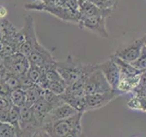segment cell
<instances>
[{"mask_svg": "<svg viewBox=\"0 0 146 137\" xmlns=\"http://www.w3.org/2000/svg\"><path fill=\"white\" fill-rule=\"evenodd\" d=\"M95 68L96 64H85L72 55H68L65 61H57L56 63L57 70L65 80L67 86L83 79Z\"/></svg>", "mask_w": 146, "mask_h": 137, "instance_id": "cell-1", "label": "cell"}, {"mask_svg": "<svg viewBox=\"0 0 146 137\" xmlns=\"http://www.w3.org/2000/svg\"><path fill=\"white\" fill-rule=\"evenodd\" d=\"M83 114L84 113L79 112L70 118L47 123L43 128L47 130L52 137H65L72 129L82 127L81 118Z\"/></svg>", "mask_w": 146, "mask_h": 137, "instance_id": "cell-2", "label": "cell"}, {"mask_svg": "<svg viewBox=\"0 0 146 137\" xmlns=\"http://www.w3.org/2000/svg\"><path fill=\"white\" fill-rule=\"evenodd\" d=\"M83 80L86 95L108 92V91L113 90L111 85L108 83L102 71L98 68L97 64H96V68L94 70L90 71L87 76H85Z\"/></svg>", "mask_w": 146, "mask_h": 137, "instance_id": "cell-3", "label": "cell"}, {"mask_svg": "<svg viewBox=\"0 0 146 137\" xmlns=\"http://www.w3.org/2000/svg\"><path fill=\"white\" fill-rule=\"evenodd\" d=\"M30 65H36L42 68L44 71L56 67L57 61L52 56L50 50L46 49L40 43H38L32 51L27 57Z\"/></svg>", "mask_w": 146, "mask_h": 137, "instance_id": "cell-4", "label": "cell"}, {"mask_svg": "<svg viewBox=\"0 0 146 137\" xmlns=\"http://www.w3.org/2000/svg\"><path fill=\"white\" fill-rule=\"evenodd\" d=\"M20 33L23 37V43L18 49V52L27 57L32 49L36 47V45L39 43L36 38L34 20L30 16H27L24 18V26Z\"/></svg>", "mask_w": 146, "mask_h": 137, "instance_id": "cell-5", "label": "cell"}, {"mask_svg": "<svg viewBox=\"0 0 146 137\" xmlns=\"http://www.w3.org/2000/svg\"><path fill=\"white\" fill-rule=\"evenodd\" d=\"M106 17L94 16V17H80L79 21V27L80 29H88L98 35L100 38L109 39L110 34L106 27Z\"/></svg>", "mask_w": 146, "mask_h": 137, "instance_id": "cell-6", "label": "cell"}, {"mask_svg": "<svg viewBox=\"0 0 146 137\" xmlns=\"http://www.w3.org/2000/svg\"><path fill=\"white\" fill-rule=\"evenodd\" d=\"M143 47V42L141 39H137L127 43H121L114 52V56L128 63L133 62L139 57Z\"/></svg>", "mask_w": 146, "mask_h": 137, "instance_id": "cell-7", "label": "cell"}, {"mask_svg": "<svg viewBox=\"0 0 146 137\" xmlns=\"http://www.w3.org/2000/svg\"><path fill=\"white\" fill-rule=\"evenodd\" d=\"M29 66L30 64L27 58L18 51L10 55V56H7L4 61L5 68L8 72L13 73L18 77L27 74Z\"/></svg>", "mask_w": 146, "mask_h": 137, "instance_id": "cell-8", "label": "cell"}, {"mask_svg": "<svg viewBox=\"0 0 146 137\" xmlns=\"http://www.w3.org/2000/svg\"><path fill=\"white\" fill-rule=\"evenodd\" d=\"M121 96L115 90H112L108 92L96 93L86 95L85 102V112L89 111H95L100 108L105 107L113 100Z\"/></svg>", "mask_w": 146, "mask_h": 137, "instance_id": "cell-9", "label": "cell"}, {"mask_svg": "<svg viewBox=\"0 0 146 137\" xmlns=\"http://www.w3.org/2000/svg\"><path fill=\"white\" fill-rule=\"evenodd\" d=\"M97 67L102 71L105 79L108 81V83L111 85L113 90H115L121 77V70L115 61L110 57L106 61L100 63H97Z\"/></svg>", "mask_w": 146, "mask_h": 137, "instance_id": "cell-10", "label": "cell"}, {"mask_svg": "<svg viewBox=\"0 0 146 137\" xmlns=\"http://www.w3.org/2000/svg\"><path fill=\"white\" fill-rule=\"evenodd\" d=\"M77 113H79V112H78L75 108H73L71 105H70L68 103L63 102L62 103L58 104V106L54 107L51 111L48 113V115L46 116L44 120L42 127L49 122L70 118L72 116L76 115Z\"/></svg>", "mask_w": 146, "mask_h": 137, "instance_id": "cell-11", "label": "cell"}, {"mask_svg": "<svg viewBox=\"0 0 146 137\" xmlns=\"http://www.w3.org/2000/svg\"><path fill=\"white\" fill-rule=\"evenodd\" d=\"M141 75V74L137 75V76H133V77L121 75L120 80H119L118 84L115 88V90L120 95L132 92V91L135 90V88L140 83Z\"/></svg>", "mask_w": 146, "mask_h": 137, "instance_id": "cell-12", "label": "cell"}, {"mask_svg": "<svg viewBox=\"0 0 146 137\" xmlns=\"http://www.w3.org/2000/svg\"><path fill=\"white\" fill-rule=\"evenodd\" d=\"M19 126L21 130L27 129V128H39L38 122L36 121V118L34 116L33 111L31 107L24 106L20 107V119H19Z\"/></svg>", "mask_w": 146, "mask_h": 137, "instance_id": "cell-13", "label": "cell"}, {"mask_svg": "<svg viewBox=\"0 0 146 137\" xmlns=\"http://www.w3.org/2000/svg\"><path fill=\"white\" fill-rule=\"evenodd\" d=\"M111 58L113 59L114 61H115V63L118 65L119 68H120L121 75L133 77V76L140 75V74H141V73H143V71H140V70H137V68H135L134 67H132L131 65V63H128L126 61H123L122 59L115 57L114 55H111Z\"/></svg>", "mask_w": 146, "mask_h": 137, "instance_id": "cell-14", "label": "cell"}, {"mask_svg": "<svg viewBox=\"0 0 146 137\" xmlns=\"http://www.w3.org/2000/svg\"><path fill=\"white\" fill-rule=\"evenodd\" d=\"M26 92V106L31 107L41 96H42L43 90L38 85L35 84L31 88L25 90Z\"/></svg>", "mask_w": 146, "mask_h": 137, "instance_id": "cell-15", "label": "cell"}, {"mask_svg": "<svg viewBox=\"0 0 146 137\" xmlns=\"http://www.w3.org/2000/svg\"><path fill=\"white\" fill-rule=\"evenodd\" d=\"M20 127H14L7 122H0V137H21Z\"/></svg>", "mask_w": 146, "mask_h": 137, "instance_id": "cell-16", "label": "cell"}, {"mask_svg": "<svg viewBox=\"0 0 146 137\" xmlns=\"http://www.w3.org/2000/svg\"><path fill=\"white\" fill-rule=\"evenodd\" d=\"M127 107L131 111L146 112V100L133 94V96L128 100Z\"/></svg>", "mask_w": 146, "mask_h": 137, "instance_id": "cell-17", "label": "cell"}, {"mask_svg": "<svg viewBox=\"0 0 146 137\" xmlns=\"http://www.w3.org/2000/svg\"><path fill=\"white\" fill-rule=\"evenodd\" d=\"M9 100L10 102L17 107H22L26 104V92L25 90L19 88L14 90L11 91L10 96H9Z\"/></svg>", "mask_w": 146, "mask_h": 137, "instance_id": "cell-18", "label": "cell"}, {"mask_svg": "<svg viewBox=\"0 0 146 137\" xmlns=\"http://www.w3.org/2000/svg\"><path fill=\"white\" fill-rule=\"evenodd\" d=\"M42 97L50 104V106L52 107V109L64 102L62 97H61V95H58L56 93L52 92V91L49 90H43Z\"/></svg>", "mask_w": 146, "mask_h": 137, "instance_id": "cell-19", "label": "cell"}, {"mask_svg": "<svg viewBox=\"0 0 146 137\" xmlns=\"http://www.w3.org/2000/svg\"><path fill=\"white\" fill-rule=\"evenodd\" d=\"M19 119H20V107L11 105L8 112V123L14 127L19 126Z\"/></svg>", "mask_w": 146, "mask_h": 137, "instance_id": "cell-20", "label": "cell"}, {"mask_svg": "<svg viewBox=\"0 0 146 137\" xmlns=\"http://www.w3.org/2000/svg\"><path fill=\"white\" fill-rule=\"evenodd\" d=\"M44 70L42 68L36 65H30L29 70H27V74L29 76V79L34 82L35 84L38 83V81L40 80V78L44 75Z\"/></svg>", "mask_w": 146, "mask_h": 137, "instance_id": "cell-21", "label": "cell"}, {"mask_svg": "<svg viewBox=\"0 0 146 137\" xmlns=\"http://www.w3.org/2000/svg\"><path fill=\"white\" fill-rule=\"evenodd\" d=\"M132 67H134L140 71H146V48L143 47L139 55V57L137 58L133 62L131 63Z\"/></svg>", "mask_w": 146, "mask_h": 137, "instance_id": "cell-22", "label": "cell"}, {"mask_svg": "<svg viewBox=\"0 0 146 137\" xmlns=\"http://www.w3.org/2000/svg\"><path fill=\"white\" fill-rule=\"evenodd\" d=\"M67 87L68 86L66 84V82H62V81H49L48 90H51L52 92L56 93L58 95H62L66 91Z\"/></svg>", "mask_w": 146, "mask_h": 137, "instance_id": "cell-23", "label": "cell"}, {"mask_svg": "<svg viewBox=\"0 0 146 137\" xmlns=\"http://www.w3.org/2000/svg\"><path fill=\"white\" fill-rule=\"evenodd\" d=\"M10 93H11L10 89L8 88L7 85L5 83V81L2 79H0V96L9 99Z\"/></svg>", "mask_w": 146, "mask_h": 137, "instance_id": "cell-24", "label": "cell"}, {"mask_svg": "<svg viewBox=\"0 0 146 137\" xmlns=\"http://www.w3.org/2000/svg\"><path fill=\"white\" fill-rule=\"evenodd\" d=\"M32 137H52V136L50 135L49 132L47 130H45L43 127H39V128H36L34 131Z\"/></svg>", "mask_w": 146, "mask_h": 137, "instance_id": "cell-25", "label": "cell"}, {"mask_svg": "<svg viewBox=\"0 0 146 137\" xmlns=\"http://www.w3.org/2000/svg\"><path fill=\"white\" fill-rule=\"evenodd\" d=\"M65 137H88V136L83 132V131H82V127H81V128L72 129Z\"/></svg>", "mask_w": 146, "mask_h": 137, "instance_id": "cell-26", "label": "cell"}, {"mask_svg": "<svg viewBox=\"0 0 146 137\" xmlns=\"http://www.w3.org/2000/svg\"><path fill=\"white\" fill-rule=\"evenodd\" d=\"M36 129L34 128H27V129L22 130V135L21 137H32V134Z\"/></svg>", "mask_w": 146, "mask_h": 137, "instance_id": "cell-27", "label": "cell"}, {"mask_svg": "<svg viewBox=\"0 0 146 137\" xmlns=\"http://www.w3.org/2000/svg\"><path fill=\"white\" fill-rule=\"evenodd\" d=\"M8 13V10L7 8L5 7V6H0V19H2V18L6 17Z\"/></svg>", "mask_w": 146, "mask_h": 137, "instance_id": "cell-28", "label": "cell"}, {"mask_svg": "<svg viewBox=\"0 0 146 137\" xmlns=\"http://www.w3.org/2000/svg\"><path fill=\"white\" fill-rule=\"evenodd\" d=\"M36 1H40L41 3H52L55 0H33V2H36Z\"/></svg>", "mask_w": 146, "mask_h": 137, "instance_id": "cell-29", "label": "cell"}, {"mask_svg": "<svg viewBox=\"0 0 146 137\" xmlns=\"http://www.w3.org/2000/svg\"><path fill=\"white\" fill-rule=\"evenodd\" d=\"M141 40H143V46L146 48V34H144L143 37H141Z\"/></svg>", "mask_w": 146, "mask_h": 137, "instance_id": "cell-30", "label": "cell"}, {"mask_svg": "<svg viewBox=\"0 0 146 137\" xmlns=\"http://www.w3.org/2000/svg\"><path fill=\"white\" fill-rule=\"evenodd\" d=\"M132 137H138V136H132Z\"/></svg>", "mask_w": 146, "mask_h": 137, "instance_id": "cell-31", "label": "cell"}]
</instances>
